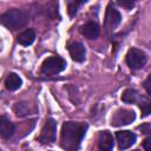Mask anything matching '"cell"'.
<instances>
[{"label":"cell","instance_id":"obj_1","mask_svg":"<svg viewBox=\"0 0 151 151\" xmlns=\"http://www.w3.org/2000/svg\"><path fill=\"white\" fill-rule=\"evenodd\" d=\"M87 124L78 122H65L60 132V145L66 151H78L86 133Z\"/></svg>","mask_w":151,"mask_h":151},{"label":"cell","instance_id":"obj_2","mask_svg":"<svg viewBox=\"0 0 151 151\" xmlns=\"http://www.w3.org/2000/svg\"><path fill=\"white\" fill-rule=\"evenodd\" d=\"M28 21V14L18 8H12L6 11L4 14L0 15V24L6 26L7 28L15 31L24 27Z\"/></svg>","mask_w":151,"mask_h":151},{"label":"cell","instance_id":"obj_3","mask_svg":"<svg viewBox=\"0 0 151 151\" xmlns=\"http://www.w3.org/2000/svg\"><path fill=\"white\" fill-rule=\"evenodd\" d=\"M66 67V61L57 55H52L44 60L41 65V73L46 76H53L61 71H64Z\"/></svg>","mask_w":151,"mask_h":151},{"label":"cell","instance_id":"obj_4","mask_svg":"<svg viewBox=\"0 0 151 151\" xmlns=\"http://www.w3.org/2000/svg\"><path fill=\"white\" fill-rule=\"evenodd\" d=\"M126 64L132 70H139L146 64V55L138 48H130L126 53Z\"/></svg>","mask_w":151,"mask_h":151},{"label":"cell","instance_id":"obj_5","mask_svg":"<svg viewBox=\"0 0 151 151\" xmlns=\"http://www.w3.org/2000/svg\"><path fill=\"white\" fill-rule=\"evenodd\" d=\"M57 136V123L53 118H48L41 129L39 142L41 144H51L55 140Z\"/></svg>","mask_w":151,"mask_h":151},{"label":"cell","instance_id":"obj_6","mask_svg":"<svg viewBox=\"0 0 151 151\" xmlns=\"http://www.w3.org/2000/svg\"><path fill=\"white\" fill-rule=\"evenodd\" d=\"M136 119V113L132 110L127 109H119L118 111L114 112L111 119L112 126H123L132 123Z\"/></svg>","mask_w":151,"mask_h":151},{"label":"cell","instance_id":"obj_7","mask_svg":"<svg viewBox=\"0 0 151 151\" xmlns=\"http://www.w3.org/2000/svg\"><path fill=\"white\" fill-rule=\"evenodd\" d=\"M122 17L120 13L112 6V4H109L105 13V20H104V27L106 28L107 32L113 31L119 24H120Z\"/></svg>","mask_w":151,"mask_h":151},{"label":"cell","instance_id":"obj_8","mask_svg":"<svg viewBox=\"0 0 151 151\" xmlns=\"http://www.w3.org/2000/svg\"><path fill=\"white\" fill-rule=\"evenodd\" d=\"M116 137H117V142H118V145H119V149L120 150H125L130 146H132L134 143H136V139H137V136L131 132V131H118L116 133Z\"/></svg>","mask_w":151,"mask_h":151},{"label":"cell","instance_id":"obj_9","mask_svg":"<svg viewBox=\"0 0 151 151\" xmlns=\"http://www.w3.org/2000/svg\"><path fill=\"white\" fill-rule=\"evenodd\" d=\"M68 52H70V55L71 58L77 61V63H83L85 60V57H86V51H85V47L81 42L79 41H74L72 44L68 45Z\"/></svg>","mask_w":151,"mask_h":151},{"label":"cell","instance_id":"obj_10","mask_svg":"<svg viewBox=\"0 0 151 151\" xmlns=\"http://www.w3.org/2000/svg\"><path fill=\"white\" fill-rule=\"evenodd\" d=\"M80 32L83 35H85L87 39H97L99 37V33H100V28L98 26L97 22H93V21H88L86 22L85 25L81 26L80 28Z\"/></svg>","mask_w":151,"mask_h":151},{"label":"cell","instance_id":"obj_11","mask_svg":"<svg viewBox=\"0 0 151 151\" xmlns=\"http://www.w3.org/2000/svg\"><path fill=\"white\" fill-rule=\"evenodd\" d=\"M98 146L100 151H111L113 147V137L109 131H101L98 137Z\"/></svg>","mask_w":151,"mask_h":151},{"label":"cell","instance_id":"obj_12","mask_svg":"<svg viewBox=\"0 0 151 151\" xmlns=\"http://www.w3.org/2000/svg\"><path fill=\"white\" fill-rule=\"evenodd\" d=\"M14 132V124L6 117H0V136L4 138L12 137Z\"/></svg>","mask_w":151,"mask_h":151},{"label":"cell","instance_id":"obj_13","mask_svg":"<svg viewBox=\"0 0 151 151\" xmlns=\"http://www.w3.org/2000/svg\"><path fill=\"white\" fill-rule=\"evenodd\" d=\"M21 85H22V80L17 73H9L6 77L5 86H6V88L8 91H15V90L20 88Z\"/></svg>","mask_w":151,"mask_h":151},{"label":"cell","instance_id":"obj_14","mask_svg":"<svg viewBox=\"0 0 151 151\" xmlns=\"http://www.w3.org/2000/svg\"><path fill=\"white\" fill-rule=\"evenodd\" d=\"M34 39H35V32H34V29L27 28V29L22 31L21 33H19L17 40H18V42H19L20 45H22V46H28V45H31V44L34 41Z\"/></svg>","mask_w":151,"mask_h":151},{"label":"cell","instance_id":"obj_15","mask_svg":"<svg viewBox=\"0 0 151 151\" xmlns=\"http://www.w3.org/2000/svg\"><path fill=\"white\" fill-rule=\"evenodd\" d=\"M143 98H140L139 93L134 88H126L123 94H122V100L127 104H133V103H140Z\"/></svg>","mask_w":151,"mask_h":151},{"label":"cell","instance_id":"obj_16","mask_svg":"<svg viewBox=\"0 0 151 151\" xmlns=\"http://www.w3.org/2000/svg\"><path fill=\"white\" fill-rule=\"evenodd\" d=\"M14 112L18 117H24L28 113V107L25 103H17L14 105Z\"/></svg>","mask_w":151,"mask_h":151},{"label":"cell","instance_id":"obj_17","mask_svg":"<svg viewBox=\"0 0 151 151\" xmlns=\"http://www.w3.org/2000/svg\"><path fill=\"white\" fill-rule=\"evenodd\" d=\"M140 109H142V113H143V117H146L149 113H150V101L145 98L142 99L140 101Z\"/></svg>","mask_w":151,"mask_h":151},{"label":"cell","instance_id":"obj_18","mask_svg":"<svg viewBox=\"0 0 151 151\" xmlns=\"http://www.w3.org/2000/svg\"><path fill=\"white\" fill-rule=\"evenodd\" d=\"M81 4H83V2H77V1H70V2H68V13H70L71 17H73V15L77 13L78 6L81 5Z\"/></svg>","mask_w":151,"mask_h":151},{"label":"cell","instance_id":"obj_19","mask_svg":"<svg viewBox=\"0 0 151 151\" xmlns=\"http://www.w3.org/2000/svg\"><path fill=\"white\" fill-rule=\"evenodd\" d=\"M118 4H119L120 6H123V7L127 8V9L132 8V7H133V5H134V2H133V1H118Z\"/></svg>","mask_w":151,"mask_h":151},{"label":"cell","instance_id":"obj_20","mask_svg":"<svg viewBox=\"0 0 151 151\" xmlns=\"http://www.w3.org/2000/svg\"><path fill=\"white\" fill-rule=\"evenodd\" d=\"M139 129L142 130V132L143 133H150V124L149 123H145V124H143L142 126H139Z\"/></svg>","mask_w":151,"mask_h":151},{"label":"cell","instance_id":"obj_21","mask_svg":"<svg viewBox=\"0 0 151 151\" xmlns=\"http://www.w3.org/2000/svg\"><path fill=\"white\" fill-rule=\"evenodd\" d=\"M150 143H151V138H150V137H147V138L144 140V144H143V146H144L145 151H151V149H150Z\"/></svg>","mask_w":151,"mask_h":151},{"label":"cell","instance_id":"obj_22","mask_svg":"<svg viewBox=\"0 0 151 151\" xmlns=\"http://www.w3.org/2000/svg\"><path fill=\"white\" fill-rule=\"evenodd\" d=\"M149 83H150V77L144 81V87H145V90H146V92H147V94H150V87H149Z\"/></svg>","mask_w":151,"mask_h":151},{"label":"cell","instance_id":"obj_23","mask_svg":"<svg viewBox=\"0 0 151 151\" xmlns=\"http://www.w3.org/2000/svg\"><path fill=\"white\" fill-rule=\"evenodd\" d=\"M133 151H139V150H133Z\"/></svg>","mask_w":151,"mask_h":151}]
</instances>
